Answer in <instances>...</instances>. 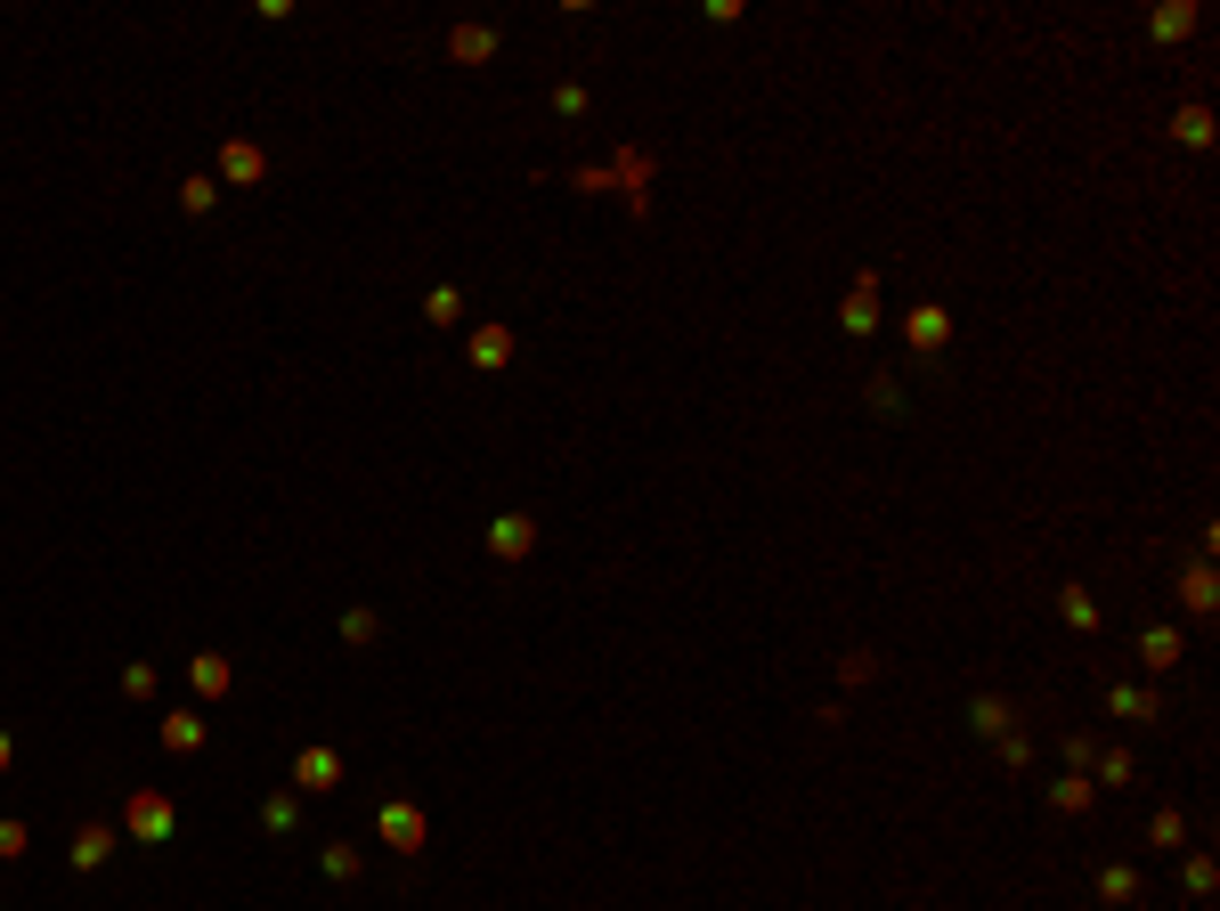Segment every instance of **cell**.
I'll return each instance as SVG.
<instances>
[{"instance_id": "5b68a950", "label": "cell", "mask_w": 1220, "mask_h": 911, "mask_svg": "<svg viewBox=\"0 0 1220 911\" xmlns=\"http://www.w3.org/2000/svg\"><path fill=\"white\" fill-rule=\"evenodd\" d=\"M188 676H196V692H204V700H220V692H229V659H220V651H196V659H188Z\"/></svg>"}, {"instance_id": "7a4b0ae2", "label": "cell", "mask_w": 1220, "mask_h": 911, "mask_svg": "<svg viewBox=\"0 0 1220 911\" xmlns=\"http://www.w3.org/2000/svg\"><path fill=\"white\" fill-rule=\"evenodd\" d=\"M375 831L399 846V855H424V814H416V805H383V814H375Z\"/></svg>"}, {"instance_id": "ba28073f", "label": "cell", "mask_w": 1220, "mask_h": 911, "mask_svg": "<svg viewBox=\"0 0 1220 911\" xmlns=\"http://www.w3.org/2000/svg\"><path fill=\"white\" fill-rule=\"evenodd\" d=\"M107 855H114V831H98V822H90V831L74 838V863H81V871H98Z\"/></svg>"}, {"instance_id": "277c9868", "label": "cell", "mask_w": 1220, "mask_h": 911, "mask_svg": "<svg viewBox=\"0 0 1220 911\" xmlns=\"http://www.w3.org/2000/svg\"><path fill=\"white\" fill-rule=\"evenodd\" d=\"M448 57L481 66V57H496V33H488V25H457V33H448Z\"/></svg>"}, {"instance_id": "7c38bea8", "label": "cell", "mask_w": 1220, "mask_h": 911, "mask_svg": "<svg viewBox=\"0 0 1220 911\" xmlns=\"http://www.w3.org/2000/svg\"><path fill=\"white\" fill-rule=\"evenodd\" d=\"M0 855H25V822H0Z\"/></svg>"}, {"instance_id": "52a82bcc", "label": "cell", "mask_w": 1220, "mask_h": 911, "mask_svg": "<svg viewBox=\"0 0 1220 911\" xmlns=\"http://www.w3.org/2000/svg\"><path fill=\"white\" fill-rule=\"evenodd\" d=\"M220 172H229L237 188H244V179H261L268 163H261V147H244V139H229V147H220Z\"/></svg>"}, {"instance_id": "3957f363", "label": "cell", "mask_w": 1220, "mask_h": 911, "mask_svg": "<svg viewBox=\"0 0 1220 911\" xmlns=\"http://www.w3.org/2000/svg\"><path fill=\"white\" fill-rule=\"evenodd\" d=\"M294 781H301V790H334V781H342V757H334V749H301V757H294Z\"/></svg>"}, {"instance_id": "4fadbf2b", "label": "cell", "mask_w": 1220, "mask_h": 911, "mask_svg": "<svg viewBox=\"0 0 1220 911\" xmlns=\"http://www.w3.org/2000/svg\"><path fill=\"white\" fill-rule=\"evenodd\" d=\"M9 757H17V749H9V733H0V765H9Z\"/></svg>"}, {"instance_id": "8fae6325", "label": "cell", "mask_w": 1220, "mask_h": 911, "mask_svg": "<svg viewBox=\"0 0 1220 911\" xmlns=\"http://www.w3.org/2000/svg\"><path fill=\"white\" fill-rule=\"evenodd\" d=\"M179 204H188V212H212L220 188H212V179H188V188H179Z\"/></svg>"}, {"instance_id": "6da1fadb", "label": "cell", "mask_w": 1220, "mask_h": 911, "mask_svg": "<svg viewBox=\"0 0 1220 911\" xmlns=\"http://www.w3.org/2000/svg\"><path fill=\"white\" fill-rule=\"evenodd\" d=\"M122 822H131V838L163 846V838H172V798H163V790H139V798H131V814H122Z\"/></svg>"}, {"instance_id": "8992f818", "label": "cell", "mask_w": 1220, "mask_h": 911, "mask_svg": "<svg viewBox=\"0 0 1220 911\" xmlns=\"http://www.w3.org/2000/svg\"><path fill=\"white\" fill-rule=\"evenodd\" d=\"M488 546H496V553H505V562H513V553H529V546H537V529L521 522V513H505V522L488 529Z\"/></svg>"}, {"instance_id": "30bf717a", "label": "cell", "mask_w": 1220, "mask_h": 911, "mask_svg": "<svg viewBox=\"0 0 1220 911\" xmlns=\"http://www.w3.org/2000/svg\"><path fill=\"white\" fill-rule=\"evenodd\" d=\"M163 749H204V716H172L163 724Z\"/></svg>"}, {"instance_id": "9c48e42d", "label": "cell", "mask_w": 1220, "mask_h": 911, "mask_svg": "<svg viewBox=\"0 0 1220 911\" xmlns=\"http://www.w3.org/2000/svg\"><path fill=\"white\" fill-rule=\"evenodd\" d=\"M472 359H481V366H505V359H513V334H505V326H481V334H472Z\"/></svg>"}]
</instances>
